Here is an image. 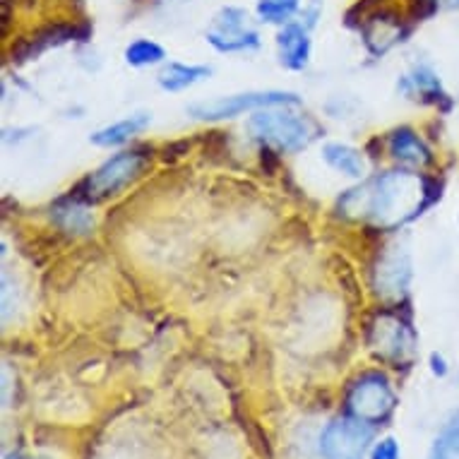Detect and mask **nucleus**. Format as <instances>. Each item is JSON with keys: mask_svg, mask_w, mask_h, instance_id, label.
<instances>
[{"mask_svg": "<svg viewBox=\"0 0 459 459\" xmlns=\"http://www.w3.org/2000/svg\"><path fill=\"white\" fill-rule=\"evenodd\" d=\"M212 70L207 65H186V63H169L159 73V87L166 91L188 90L193 84L203 82L204 77H210Z\"/></svg>", "mask_w": 459, "mask_h": 459, "instance_id": "nucleus-17", "label": "nucleus"}, {"mask_svg": "<svg viewBox=\"0 0 459 459\" xmlns=\"http://www.w3.org/2000/svg\"><path fill=\"white\" fill-rule=\"evenodd\" d=\"M397 397L390 387V380L377 370L363 373L347 394L349 414L363 423H383L394 411Z\"/></svg>", "mask_w": 459, "mask_h": 459, "instance_id": "nucleus-3", "label": "nucleus"}, {"mask_svg": "<svg viewBox=\"0 0 459 459\" xmlns=\"http://www.w3.org/2000/svg\"><path fill=\"white\" fill-rule=\"evenodd\" d=\"M207 41L221 53L253 51L260 46V34L250 27L246 10L224 8L207 30Z\"/></svg>", "mask_w": 459, "mask_h": 459, "instance_id": "nucleus-8", "label": "nucleus"}, {"mask_svg": "<svg viewBox=\"0 0 459 459\" xmlns=\"http://www.w3.org/2000/svg\"><path fill=\"white\" fill-rule=\"evenodd\" d=\"M429 459H459V455L452 450L450 445L445 443L443 437L437 436L436 443H433V447H430V457Z\"/></svg>", "mask_w": 459, "mask_h": 459, "instance_id": "nucleus-23", "label": "nucleus"}, {"mask_svg": "<svg viewBox=\"0 0 459 459\" xmlns=\"http://www.w3.org/2000/svg\"><path fill=\"white\" fill-rule=\"evenodd\" d=\"M373 440V429L370 423H363L359 419H334L327 423L320 437V452L325 459H363Z\"/></svg>", "mask_w": 459, "mask_h": 459, "instance_id": "nucleus-7", "label": "nucleus"}, {"mask_svg": "<svg viewBox=\"0 0 459 459\" xmlns=\"http://www.w3.org/2000/svg\"><path fill=\"white\" fill-rule=\"evenodd\" d=\"M399 90L409 94V97L421 99L423 104L437 106L440 101L447 99L443 84H440V77L429 65H416L411 73H407V75L402 77V82H399Z\"/></svg>", "mask_w": 459, "mask_h": 459, "instance_id": "nucleus-14", "label": "nucleus"}, {"mask_svg": "<svg viewBox=\"0 0 459 459\" xmlns=\"http://www.w3.org/2000/svg\"><path fill=\"white\" fill-rule=\"evenodd\" d=\"M166 58V51L157 41L152 39H137L126 48V63L133 68H147V65H157Z\"/></svg>", "mask_w": 459, "mask_h": 459, "instance_id": "nucleus-19", "label": "nucleus"}, {"mask_svg": "<svg viewBox=\"0 0 459 459\" xmlns=\"http://www.w3.org/2000/svg\"><path fill=\"white\" fill-rule=\"evenodd\" d=\"M53 219L63 231H70V234H90L94 229V214L75 195L61 200L53 207Z\"/></svg>", "mask_w": 459, "mask_h": 459, "instance_id": "nucleus-15", "label": "nucleus"}, {"mask_svg": "<svg viewBox=\"0 0 459 459\" xmlns=\"http://www.w3.org/2000/svg\"><path fill=\"white\" fill-rule=\"evenodd\" d=\"M363 39H366V46L373 56H383L397 46L399 41H404V37L409 34V27L404 24V20H399L397 10L392 8H377L373 15L361 24Z\"/></svg>", "mask_w": 459, "mask_h": 459, "instance_id": "nucleus-9", "label": "nucleus"}, {"mask_svg": "<svg viewBox=\"0 0 459 459\" xmlns=\"http://www.w3.org/2000/svg\"><path fill=\"white\" fill-rule=\"evenodd\" d=\"M77 27H70V24H48L44 30L34 31V37L30 39H22L17 48H13V56H15L17 63H24L39 56L41 51L46 48H51V46H58V44H65L70 39L77 37Z\"/></svg>", "mask_w": 459, "mask_h": 459, "instance_id": "nucleus-13", "label": "nucleus"}, {"mask_svg": "<svg viewBox=\"0 0 459 459\" xmlns=\"http://www.w3.org/2000/svg\"><path fill=\"white\" fill-rule=\"evenodd\" d=\"M323 157L332 169H337V171H342V174L349 176V178H363V176H366L363 154L359 150H354V147H349V144H325Z\"/></svg>", "mask_w": 459, "mask_h": 459, "instance_id": "nucleus-18", "label": "nucleus"}, {"mask_svg": "<svg viewBox=\"0 0 459 459\" xmlns=\"http://www.w3.org/2000/svg\"><path fill=\"white\" fill-rule=\"evenodd\" d=\"M390 154L392 159H397L399 164L409 166V169H426L429 164H433L429 144L423 143L411 128H399L392 133Z\"/></svg>", "mask_w": 459, "mask_h": 459, "instance_id": "nucleus-12", "label": "nucleus"}, {"mask_svg": "<svg viewBox=\"0 0 459 459\" xmlns=\"http://www.w3.org/2000/svg\"><path fill=\"white\" fill-rule=\"evenodd\" d=\"M144 166V157L137 152H121L108 161L99 166L97 171L82 183L84 195L77 200H87V203H97L108 195H116L118 190L135 181Z\"/></svg>", "mask_w": 459, "mask_h": 459, "instance_id": "nucleus-5", "label": "nucleus"}, {"mask_svg": "<svg viewBox=\"0 0 459 459\" xmlns=\"http://www.w3.org/2000/svg\"><path fill=\"white\" fill-rule=\"evenodd\" d=\"M299 5H301V0H260L257 17L270 24H289Z\"/></svg>", "mask_w": 459, "mask_h": 459, "instance_id": "nucleus-20", "label": "nucleus"}, {"mask_svg": "<svg viewBox=\"0 0 459 459\" xmlns=\"http://www.w3.org/2000/svg\"><path fill=\"white\" fill-rule=\"evenodd\" d=\"M440 437H443L445 443L450 445L452 450L459 455V409L450 416V421L445 423V429H443V433H440Z\"/></svg>", "mask_w": 459, "mask_h": 459, "instance_id": "nucleus-22", "label": "nucleus"}, {"mask_svg": "<svg viewBox=\"0 0 459 459\" xmlns=\"http://www.w3.org/2000/svg\"><path fill=\"white\" fill-rule=\"evenodd\" d=\"M5 459H30V457H24L22 452H10V455H5Z\"/></svg>", "mask_w": 459, "mask_h": 459, "instance_id": "nucleus-25", "label": "nucleus"}, {"mask_svg": "<svg viewBox=\"0 0 459 459\" xmlns=\"http://www.w3.org/2000/svg\"><path fill=\"white\" fill-rule=\"evenodd\" d=\"M250 130L263 143L284 152H299L317 137V126L306 116L279 111H260L250 118Z\"/></svg>", "mask_w": 459, "mask_h": 459, "instance_id": "nucleus-2", "label": "nucleus"}, {"mask_svg": "<svg viewBox=\"0 0 459 459\" xmlns=\"http://www.w3.org/2000/svg\"><path fill=\"white\" fill-rule=\"evenodd\" d=\"M430 370H433L437 377L447 376V363H445L443 356H440V354L430 356Z\"/></svg>", "mask_w": 459, "mask_h": 459, "instance_id": "nucleus-24", "label": "nucleus"}, {"mask_svg": "<svg viewBox=\"0 0 459 459\" xmlns=\"http://www.w3.org/2000/svg\"><path fill=\"white\" fill-rule=\"evenodd\" d=\"M368 342L380 359L404 363L414 356L416 334L407 320H402L397 313H380L376 323L370 325Z\"/></svg>", "mask_w": 459, "mask_h": 459, "instance_id": "nucleus-6", "label": "nucleus"}, {"mask_svg": "<svg viewBox=\"0 0 459 459\" xmlns=\"http://www.w3.org/2000/svg\"><path fill=\"white\" fill-rule=\"evenodd\" d=\"M370 459H399V445L394 437H383L380 443L373 447Z\"/></svg>", "mask_w": 459, "mask_h": 459, "instance_id": "nucleus-21", "label": "nucleus"}, {"mask_svg": "<svg viewBox=\"0 0 459 459\" xmlns=\"http://www.w3.org/2000/svg\"><path fill=\"white\" fill-rule=\"evenodd\" d=\"M279 61L289 70H303L310 61V37L306 24H284L277 34Z\"/></svg>", "mask_w": 459, "mask_h": 459, "instance_id": "nucleus-11", "label": "nucleus"}, {"mask_svg": "<svg viewBox=\"0 0 459 459\" xmlns=\"http://www.w3.org/2000/svg\"><path fill=\"white\" fill-rule=\"evenodd\" d=\"M409 279H411V263L402 248H392V253L380 260L376 270L377 291L387 299H399L407 291Z\"/></svg>", "mask_w": 459, "mask_h": 459, "instance_id": "nucleus-10", "label": "nucleus"}, {"mask_svg": "<svg viewBox=\"0 0 459 459\" xmlns=\"http://www.w3.org/2000/svg\"><path fill=\"white\" fill-rule=\"evenodd\" d=\"M150 113H135V116H128V118H123V121L108 126V128L94 133V135H91V143L99 144V147H116V144L128 143L130 137L137 135V133H143V130L150 126Z\"/></svg>", "mask_w": 459, "mask_h": 459, "instance_id": "nucleus-16", "label": "nucleus"}, {"mask_svg": "<svg viewBox=\"0 0 459 459\" xmlns=\"http://www.w3.org/2000/svg\"><path fill=\"white\" fill-rule=\"evenodd\" d=\"M430 183L411 174H385L349 190L342 200V210L354 217L373 219L380 226H397L421 214L430 204Z\"/></svg>", "mask_w": 459, "mask_h": 459, "instance_id": "nucleus-1", "label": "nucleus"}, {"mask_svg": "<svg viewBox=\"0 0 459 459\" xmlns=\"http://www.w3.org/2000/svg\"><path fill=\"white\" fill-rule=\"evenodd\" d=\"M445 5L450 10H459V0H445Z\"/></svg>", "mask_w": 459, "mask_h": 459, "instance_id": "nucleus-26", "label": "nucleus"}, {"mask_svg": "<svg viewBox=\"0 0 459 459\" xmlns=\"http://www.w3.org/2000/svg\"><path fill=\"white\" fill-rule=\"evenodd\" d=\"M301 99L291 91H248L234 97H219L212 101L188 106V113L197 121H224L236 118L238 113L257 111V108H274V106H299Z\"/></svg>", "mask_w": 459, "mask_h": 459, "instance_id": "nucleus-4", "label": "nucleus"}]
</instances>
